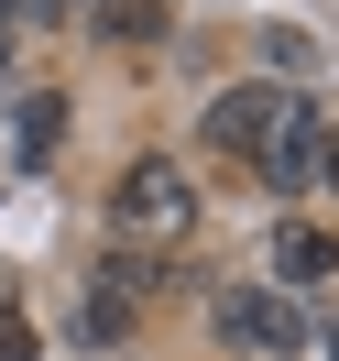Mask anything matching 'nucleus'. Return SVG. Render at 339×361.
<instances>
[{"mask_svg":"<svg viewBox=\"0 0 339 361\" xmlns=\"http://www.w3.org/2000/svg\"><path fill=\"white\" fill-rule=\"evenodd\" d=\"M110 230H121V252L186 241V230H197V186H186V164H164V154L121 164V186H110Z\"/></svg>","mask_w":339,"mask_h":361,"instance_id":"nucleus-1","label":"nucleus"},{"mask_svg":"<svg viewBox=\"0 0 339 361\" xmlns=\"http://www.w3.org/2000/svg\"><path fill=\"white\" fill-rule=\"evenodd\" d=\"M219 339L241 361H295L307 350V307L285 285H219Z\"/></svg>","mask_w":339,"mask_h":361,"instance_id":"nucleus-2","label":"nucleus"},{"mask_svg":"<svg viewBox=\"0 0 339 361\" xmlns=\"http://www.w3.org/2000/svg\"><path fill=\"white\" fill-rule=\"evenodd\" d=\"M285 110H295V88H273V77H241V88H219V99H208V154L263 164V142L285 132Z\"/></svg>","mask_w":339,"mask_h":361,"instance_id":"nucleus-3","label":"nucleus"},{"mask_svg":"<svg viewBox=\"0 0 339 361\" xmlns=\"http://www.w3.org/2000/svg\"><path fill=\"white\" fill-rule=\"evenodd\" d=\"M317 142H328V110H317V99H295V110H285V132L263 142V164H252V176H263L273 197H295V186L317 176Z\"/></svg>","mask_w":339,"mask_h":361,"instance_id":"nucleus-4","label":"nucleus"},{"mask_svg":"<svg viewBox=\"0 0 339 361\" xmlns=\"http://www.w3.org/2000/svg\"><path fill=\"white\" fill-rule=\"evenodd\" d=\"M273 274H285V285H328L339 241H328V230H273Z\"/></svg>","mask_w":339,"mask_h":361,"instance_id":"nucleus-5","label":"nucleus"},{"mask_svg":"<svg viewBox=\"0 0 339 361\" xmlns=\"http://www.w3.org/2000/svg\"><path fill=\"white\" fill-rule=\"evenodd\" d=\"M132 317H142V307H132V295L110 285V274H99V285L77 295V339H88V350H110V339H132Z\"/></svg>","mask_w":339,"mask_h":361,"instance_id":"nucleus-6","label":"nucleus"},{"mask_svg":"<svg viewBox=\"0 0 339 361\" xmlns=\"http://www.w3.org/2000/svg\"><path fill=\"white\" fill-rule=\"evenodd\" d=\"M55 142H66V99H55V88H33V99H23V121H11V154H23V164H44Z\"/></svg>","mask_w":339,"mask_h":361,"instance_id":"nucleus-7","label":"nucleus"},{"mask_svg":"<svg viewBox=\"0 0 339 361\" xmlns=\"http://www.w3.org/2000/svg\"><path fill=\"white\" fill-rule=\"evenodd\" d=\"M0 361H33V317H23V295H11V274H0Z\"/></svg>","mask_w":339,"mask_h":361,"instance_id":"nucleus-8","label":"nucleus"},{"mask_svg":"<svg viewBox=\"0 0 339 361\" xmlns=\"http://www.w3.org/2000/svg\"><path fill=\"white\" fill-rule=\"evenodd\" d=\"M99 33H121V44H142V33H164V11H154V0H110V11H99Z\"/></svg>","mask_w":339,"mask_h":361,"instance_id":"nucleus-9","label":"nucleus"},{"mask_svg":"<svg viewBox=\"0 0 339 361\" xmlns=\"http://www.w3.org/2000/svg\"><path fill=\"white\" fill-rule=\"evenodd\" d=\"M263 55H273V66H285V77H307V66H317V44H307V33H295V23H273V33H263Z\"/></svg>","mask_w":339,"mask_h":361,"instance_id":"nucleus-10","label":"nucleus"},{"mask_svg":"<svg viewBox=\"0 0 339 361\" xmlns=\"http://www.w3.org/2000/svg\"><path fill=\"white\" fill-rule=\"evenodd\" d=\"M317 176H328V197H339V132H328V142H317Z\"/></svg>","mask_w":339,"mask_h":361,"instance_id":"nucleus-11","label":"nucleus"},{"mask_svg":"<svg viewBox=\"0 0 339 361\" xmlns=\"http://www.w3.org/2000/svg\"><path fill=\"white\" fill-rule=\"evenodd\" d=\"M328 361H339V317H328Z\"/></svg>","mask_w":339,"mask_h":361,"instance_id":"nucleus-12","label":"nucleus"}]
</instances>
